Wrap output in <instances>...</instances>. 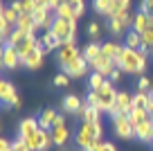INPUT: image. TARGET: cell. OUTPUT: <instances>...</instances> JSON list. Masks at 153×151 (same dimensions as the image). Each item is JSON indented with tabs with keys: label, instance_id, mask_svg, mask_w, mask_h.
Masks as SVG:
<instances>
[{
	"label": "cell",
	"instance_id": "43",
	"mask_svg": "<svg viewBox=\"0 0 153 151\" xmlns=\"http://www.w3.org/2000/svg\"><path fill=\"white\" fill-rule=\"evenodd\" d=\"M122 72H124V70L115 68V70H113V75H110V81H113V84H115V81H120V79H122Z\"/></svg>",
	"mask_w": 153,
	"mask_h": 151
},
{
	"label": "cell",
	"instance_id": "48",
	"mask_svg": "<svg viewBox=\"0 0 153 151\" xmlns=\"http://www.w3.org/2000/svg\"><path fill=\"white\" fill-rule=\"evenodd\" d=\"M68 5H72V7H79V5H86V0H65Z\"/></svg>",
	"mask_w": 153,
	"mask_h": 151
},
{
	"label": "cell",
	"instance_id": "13",
	"mask_svg": "<svg viewBox=\"0 0 153 151\" xmlns=\"http://www.w3.org/2000/svg\"><path fill=\"white\" fill-rule=\"evenodd\" d=\"M133 108H135L133 95L126 93V90H120V93H117V102H115V108H113V115H117V113H126L128 115Z\"/></svg>",
	"mask_w": 153,
	"mask_h": 151
},
{
	"label": "cell",
	"instance_id": "38",
	"mask_svg": "<svg viewBox=\"0 0 153 151\" xmlns=\"http://www.w3.org/2000/svg\"><path fill=\"white\" fill-rule=\"evenodd\" d=\"M36 11V0H20V14H34Z\"/></svg>",
	"mask_w": 153,
	"mask_h": 151
},
{
	"label": "cell",
	"instance_id": "37",
	"mask_svg": "<svg viewBox=\"0 0 153 151\" xmlns=\"http://www.w3.org/2000/svg\"><path fill=\"white\" fill-rule=\"evenodd\" d=\"M149 47H153V29L142 34V52L144 54H149Z\"/></svg>",
	"mask_w": 153,
	"mask_h": 151
},
{
	"label": "cell",
	"instance_id": "39",
	"mask_svg": "<svg viewBox=\"0 0 153 151\" xmlns=\"http://www.w3.org/2000/svg\"><path fill=\"white\" fill-rule=\"evenodd\" d=\"M11 151H34V149L27 144V140L18 138V140H14V142H11Z\"/></svg>",
	"mask_w": 153,
	"mask_h": 151
},
{
	"label": "cell",
	"instance_id": "4",
	"mask_svg": "<svg viewBox=\"0 0 153 151\" xmlns=\"http://www.w3.org/2000/svg\"><path fill=\"white\" fill-rule=\"evenodd\" d=\"M133 20H135V14L126 11V14H122V16L108 18V27L106 29H108L113 36H122V34H128L131 29H133Z\"/></svg>",
	"mask_w": 153,
	"mask_h": 151
},
{
	"label": "cell",
	"instance_id": "30",
	"mask_svg": "<svg viewBox=\"0 0 153 151\" xmlns=\"http://www.w3.org/2000/svg\"><path fill=\"white\" fill-rule=\"evenodd\" d=\"M151 117H153V115L149 113L146 108H133V111L128 113V120L133 122V126H135V124H142V122H146V120H151Z\"/></svg>",
	"mask_w": 153,
	"mask_h": 151
},
{
	"label": "cell",
	"instance_id": "1",
	"mask_svg": "<svg viewBox=\"0 0 153 151\" xmlns=\"http://www.w3.org/2000/svg\"><path fill=\"white\" fill-rule=\"evenodd\" d=\"M117 93L120 90L113 88V81H106L99 90H88L86 95V104L99 108L101 113H110L113 115V108H115V102H117Z\"/></svg>",
	"mask_w": 153,
	"mask_h": 151
},
{
	"label": "cell",
	"instance_id": "34",
	"mask_svg": "<svg viewBox=\"0 0 153 151\" xmlns=\"http://www.w3.org/2000/svg\"><path fill=\"white\" fill-rule=\"evenodd\" d=\"M110 5H113V0H92V7H95V11H97V14H104V16H108Z\"/></svg>",
	"mask_w": 153,
	"mask_h": 151
},
{
	"label": "cell",
	"instance_id": "49",
	"mask_svg": "<svg viewBox=\"0 0 153 151\" xmlns=\"http://www.w3.org/2000/svg\"><path fill=\"white\" fill-rule=\"evenodd\" d=\"M99 147H101V142H95V144H92V147H88L86 151H99Z\"/></svg>",
	"mask_w": 153,
	"mask_h": 151
},
{
	"label": "cell",
	"instance_id": "36",
	"mask_svg": "<svg viewBox=\"0 0 153 151\" xmlns=\"http://www.w3.org/2000/svg\"><path fill=\"white\" fill-rule=\"evenodd\" d=\"M151 90H153V81L149 79V77L142 75L137 79V93H151Z\"/></svg>",
	"mask_w": 153,
	"mask_h": 151
},
{
	"label": "cell",
	"instance_id": "17",
	"mask_svg": "<svg viewBox=\"0 0 153 151\" xmlns=\"http://www.w3.org/2000/svg\"><path fill=\"white\" fill-rule=\"evenodd\" d=\"M133 29L137 34H144V32H149V29H153V18L149 14H144V11H137V14H135V20H133Z\"/></svg>",
	"mask_w": 153,
	"mask_h": 151
},
{
	"label": "cell",
	"instance_id": "47",
	"mask_svg": "<svg viewBox=\"0 0 153 151\" xmlns=\"http://www.w3.org/2000/svg\"><path fill=\"white\" fill-rule=\"evenodd\" d=\"M63 124H65V117L59 113V115H56V120H54V126H63Z\"/></svg>",
	"mask_w": 153,
	"mask_h": 151
},
{
	"label": "cell",
	"instance_id": "26",
	"mask_svg": "<svg viewBox=\"0 0 153 151\" xmlns=\"http://www.w3.org/2000/svg\"><path fill=\"white\" fill-rule=\"evenodd\" d=\"M131 11V0H113L110 5V11H108V18H115V16H122Z\"/></svg>",
	"mask_w": 153,
	"mask_h": 151
},
{
	"label": "cell",
	"instance_id": "18",
	"mask_svg": "<svg viewBox=\"0 0 153 151\" xmlns=\"http://www.w3.org/2000/svg\"><path fill=\"white\" fill-rule=\"evenodd\" d=\"M135 138L142 142H153V117L142 124H135Z\"/></svg>",
	"mask_w": 153,
	"mask_h": 151
},
{
	"label": "cell",
	"instance_id": "23",
	"mask_svg": "<svg viewBox=\"0 0 153 151\" xmlns=\"http://www.w3.org/2000/svg\"><path fill=\"white\" fill-rule=\"evenodd\" d=\"M56 111L54 108H45L43 113L38 115V124H41V129H45V131H52L54 129V120H56Z\"/></svg>",
	"mask_w": 153,
	"mask_h": 151
},
{
	"label": "cell",
	"instance_id": "51",
	"mask_svg": "<svg viewBox=\"0 0 153 151\" xmlns=\"http://www.w3.org/2000/svg\"><path fill=\"white\" fill-rule=\"evenodd\" d=\"M7 151H11V149H7Z\"/></svg>",
	"mask_w": 153,
	"mask_h": 151
},
{
	"label": "cell",
	"instance_id": "10",
	"mask_svg": "<svg viewBox=\"0 0 153 151\" xmlns=\"http://www.w3.org/2000/svg\"><path fill=\"white\" fill-rule=\"evenodd\" d=\"M2 68L5 70H14V68L23 66V59L18 54V47H11V45H2Z\"/></svg>",
	"mask_w": 153,
	"mask_h": 151
},
{
	"label": "cell",
	"instance_id": "5",
	"mask_svg": "<svg viewBox=\"0 0 153 151\" xmlns=\"http://www.w3.org/2000/svg\"><path fill=\"white\" fill-rule=\"evenodd\" d=\"M113 129H115V135L122 138V140H131V138H135V126H133V122L128 120L126 113L113 115Z\"/></svg>",
	"mask_w": 153,
	"mask_h": 151
},
{
	"label": "cell",
	"instance_id": "2",
	"mask_svg": "<svg viewBox=\"0 0 153 151\" xmlns=\"http://www.w3.org/2000/svg\"><path fill=\"white\" fill-rule=\"evenodd\" d=\"M117 68L128 72V75H144V72H146V54L124 45L122 57H120V61H117Z\"/></svg>",
	"mask_w": 153,
	"mask_h": 151
},
{
	"label": "cell",
	"instance_id": "21",
	"mask_svg": "<svg viewBox=\"0 0 153 151\" xmlns=\"http://www.w3.org/2000/svg\"><path fill=\"white\" fill-rule=\"evenodd\" d=\"M79 117H81L83 122L95 124V122H101V111L95 108V106H90V104H83V108L79 111Z\"/></svg>",
	"mask_w": 153,
	"mask_h": 151
},
{
	"label": "cell",
	"instance_id": "12",
	"mask_svg": "<svg viewBox=\"0 0 153 151\" xmlns=\"http://www.w3.org/2000/svg\"><path fill=\"white\" fill-rule=\"evenodd\" d=\"M88 68H90V63H88L86 59H83V54H81L76 61H72L70 66L61 68V70L65 72V75H70L72 79H79V77H86V75H88Z\"/></svg>",
	"mask_w": 153,
	"mask_h": 151
},
{
	"label": "cell",
	"instance_id": "45",
	"mask_svg": "<svg viewBox=\"0 0 153 151\" xmlns=\"http://www.w3.org/2000/svg\"><path fill=\"white\" fill-rule=\"evenodd\" d=\"M7 149H11V142L2 138V140H0V151H7Z\"/></svg>",
	"mask_w": 153,
	"mask_h": 151
},
{
	"label": "cell",
	"instance_id": "31",
	"mask_svg": "<svg viewBox=\"0 0 153 151\" xmlns=\"http://www.w3.org/2000/svg\"><path fill=\"white\" fill-rule=\"evenodd\" d=\"M126 47H133V50H140L142 52V34H137L135 29H131L128 34H126Z\"/></svg>",
	"mask_w": 153,
	"mask_h": 151
},
{
	"label": "cell",
	"instance_id": "22",
	"mask_svg": "<svg viewBox=\"0 0 153 151\" xmlns=\"http://www.w3.org/2000/svg\"><path fill=\"white\" fill-rule=\"evenodd\" d=\"M16 29H20V32H23L25 36H32V34L36 32V25H34L32 14H20L18 23H16Z\"/></svg>",
	"mask_w": 153,
	"mask_h": 151
},
{
	"label": "cell",
	"instance_id": "46",
	"mask_svg": "<svg viewBox=\"0 0 153 151\" xmlns=\"http://www.w3.org/2000/svg\"><path fill=\"white\" fill-rule=\"evenodd\" d=\"M74 14H76V18H79V16H83V14H86V5H79V7H74Z\"/></svg>",
	"mask_w": 153,
	"mask_h": 151
},
{
	"label": "cell",
	"instance_id": "42",
	"mask_svg": "<svg viewBox=\"0 0 153 151\" xmlns=\"http://www.w3.org/2000/svg\"><path fill=\"white\" fill-rule=\"evenodd\" d=\"M99 151H117V147L113 144V142H101V147H99Z\"/></svg>",
	"mask_w": 153,
	"mask_h": 151
},
{
	"label": "cell",
	"instance_id": "16",
	"mask_svg": "<svg viewBox=\"0 0 153 151\" xmlns=\"http://www.w3.org/2000/svg\"><path fill=\"white\" fill-rule=\"evenodd\" d=\"M122 50H124V45H122V43H117V41H106V43H101V54H104V57H108V59H113L115 63L120 61Z\"/></svg>",
	"mask_w": 153,
	"mask_h": 151
},
{
	"label": "cell",
	"instance_id": "33",
	"mask_svg": "<svg viewBox=\"0 0 153 151\" xmlns=\"http://www.w3.org/2000/svg\"><path fill=\"white\" fill-rule=\"evenodd\" d=\"M104 84H106V77L99 75V72H92V75L88 77V86H90V90H99Z\"/></svg>",
	"mask_w": 153,
	"mask_h": 151
},
{
	"label": "cell",
	"instance_id": "9",
	"mask_svg": "<svg viewBox=\"0 0 153 151\" xmlns=\"http://www.w3.org/2000/svg\"><path fill=\"white\" fill-rule=\"evenodd\" d=\"M27 144L32 147L34 151H48L50 147L54 144V142H52V133L45 131V129H38L32 138H27Z\"/></svg>",
	"mask_w": 153,
	"mask_h": 151
},
{
	"label": "cell",
	"instance_id": "8",
	"mask_svg": "<svg viewBox=\"0 0 153 151\" xmlns=\"http://www.w3.org/2000/svg\"><path fill=\"white\" fill-rule=\"evenodd\" d=\"M81 57V52H79V47H76V43H65V45H61L56 50V61L61 68L70 66L72 61H76V59Z\"/></svg>",
	"mask_w": 153,
	"mask_h": 151
},
{
	"label": "cell",
	"instance_id": "35",
	"mask_svg": "<svg viewBox=\"0 0 153 151\" xmlns=\"http://www.w3.org/2000/svg\"><path fill=\"white\" fill-rule=\"evenodd\" d=\"M101 32H104V27H101L99 23H88V36L92 38V43H97V38L101 36Z\"/></svg>",
	"mask_w": 153,
	"mask_h": 151
},
{
	"label": "cell",
	"instance_id": "20",
	"mask_svg": "<svg viewBox=\"0 0 153 151\" xmlns=\"http://www.w3.org/2000/svg\"><path fill=\"white\" fill-rule=\"evenodd\" d=\"M38 43H41V47H43L45 52H54V50H59V47H61V43H59V38L54 36L52 32H43L41 34V38H38Z\"/></svg>",
	"mask_w": 153,
	"mask_h": 151
},
{
	"label": "cell",
	"instance_id": "25",
	"mask_svg": "<svg viewBox=\"0 0 153 151\" xmlns=\"http://www.w3.org/2000/svg\"><path fill=\"white\" fill-rule=\"evenodd\" d=\"M50 133H52V142H54L56 147H63L68 140H70V131H68L65 124H63V126H54Z\"/></svg>",
	"mask_w": 153,
	"mask_h": 151
},
{
	"label": "cell",
	"instance_id": "28",
	"mask_svg": "<svg viewBox=\"0 0 153 151\" xmlns=\"http://www.w3.org/2000/svg\"><path fill=\"white\" fill-rule=\"evenodd\" d=\"M38 45H41V43H38V38L34 36V34H32V36H27V38H25V41L18 45V54H20V59H25V57H27V54L34 50V47H38Z\"/></svg>",
	"mask_w": 153,
	"mask_h": 151
},
{
	"label": "cell",
	"instance_id": "41",
	"mask_svg": "<svg viewBox=\"0 0 153 151\" xmlns=\"http://www.w3.org/2000/svg\"><path fill=\"white\" fill-rule=\"evenodd\" d=\"M140 11H144V14H149L153 18V0H142L140 2Z\"/></svg>",
	"mask_w": 153,
	"mask_h": 151
},
{
	"label": "cell",
	"instance_id": "15",
	"mask_svg": "<svg viewBox=\"0 0 153 151\" xmlns=\"http://www.w3.org/2000/svg\"><path fill=\"white\" fill-rule=\"evenodd\" d=\"M38 129H41V124H38L36 117H25V120H20V124H18V138L27 140V138H32Z\"/></svg>",
	"mask_w": 153,
	"mask_h": 151
},
{
	"label": "cell",
	"instance_id": "6",
	"mask_svg": "<svg viewBox=\"0 0 153 151\" xmlns=\"http://www.w3.org/2000/svg\"><path fill=\"white\" fill-rule=\"evenodd\" d=\"M95 142H101V140H97L95 124H90V122H81V126H79V131H76V147H79L81 151H86L88 147H92Z\"/></svg>",
	"mask_w": 153,
	"mask_h": 151
},
{
	"label": "cell",
	"instance_id": "19",
	"mask_svg": "<svg viewBox=\"0 0 153 151\" xmlns=\"http://www.w3.org/2000/svg\"><path fill=\"white\" fill-rule=\"evenodd\" d=\"M83 108V99L76 97V95H65L63 97V113H70V115H79V111Z\"/></svg>",
	"mask_w": 153,
	"mask_h": 151
},
{
	"label": "cell",
	"instance_id": "7",
	"mask_svg": "<svg viewBox=\"0 0 153 151\" xmlns=\"http://www.w3.org/2000/svg\"><path fill=\"white\" fill-rule=\"evenodd\" d=\"M0 99H2V106L5 108H16L20 106V97H18V90L11 81L2 79L0 81Z\"/></svg>",
	"mask_w": 153,
	"mask_h": 151
},
{
	"label": "cell",
	"instance_id": "27",
	"mask_svg": "<svg viewBox=\"0 0 153 151\" xmlns=\"http://www.w3.org/2000/svg\"><path fill=\"white\" fill-rule=\"evenodd\" d=\"M54 16H56V18H63V20H74V23H76V14H74V7H72V5H68V2L59 5L56 9H54Z\"/></svg>",
	"mask_w": 153,
	"mask_h": 151
},
{
	"label": "cell",
	"instance_id": "29",
	"mask_svg": "<svg viewBox=\"0 0 153 151\" xmlns=\"http://www.w3.org/2000/svg\"><path fill=\"white\" fill-rule=\"evenodd\" d=\"M81 54H83V59H86L88 63H92L97 57H101V43H88Z\"/></svg>",
	"mask_w": 153,
	"mask_h": 151
},
{
	"label": "cell",
	"instance_id": "14",
	"mask_svg": "<svg viewBox=\"0 0 153 151\" xmlns=\"http://www.w3.org/2000/svg\"><path fill=\"white\" fill-rule=\"evenodd\" d=\"M43 57H45V50L38 45V47H34L32 52L23 59V66L27 68V70H38V68L43 66Z\"/></svg>",
	"mask_w": 153,
	"mask_h": 151
},
{
	"label": "cell",
	"instance_id": "44",
	"mask_svg": "<svg viewBox=\"0 0 153 151\" xmlns=\"http://www.w3.org/2000/svg\"><path fill=\"white\" fill-rule=\"evenodd\" d=\"M38 9H50V0H36Z\"/></svg>",
	"mask_w": 153,
	"mask_h": 151
},
{
	"label": "cell",
	"instance_id": "11",
	"mask_svg": "<svg viewBox=\"0 0 153 151\" xmlns=\"http://www.w3.org/2000/svg\"><path fill=\"white\" fill-rule=\"evenodd\" d=\"M90 68H92V72H99V75H104L106 79H110V75H113V70L117 68V63L113 61V59H108V57H97L95 61L90 63Z\"/></svg>",
	"mask_w": 153,
	"mask_h": 151
},
{
	"label": "cell",
	"instance_id": "50",
	"mask_svg": "<svg viewBox=\"0 0 153 151\" xmlns=\"http://www.w3.org/2000/svg\"><path fill=\"white\" fill-rule=\"evenodd\" d=\"M149 97H151V102H149V113L153 115V90H151V93H149Z\"/></svg>",
	"mask_w": 153,
	"mask_h": 151
},
{
	"label": "cell",
	"instance_id": "3",
	"mask_svg": "<svg viewBox=\"0 0 153 151\" xmlns=\"http://www.w3.org/2000/svg\"><path fill=\"white\" fill-rule=\"evenodd\" d=\"M50 32L59 38V43H61V45H65V43H76V23H74V20L56 18Z\"/></svg>",
	"mask_w": 153,
	"mask_h": 151
},
{
	"label": "cell",
	"instance_id": "32",
	"mask_svg": "<svg viewBox=\"0 0 153 151\" xmlns=\"http://www.w3.org/2000/svg\"><path fill=\"white\" fill-rule=\"evenodd\" d=\"M149 102H151L149 93H135V95H133V104H135V108H146V111H149Z\"/></svg>",
	"mask_w": 153,
	"mask_h": 151
},
{
	"label": "cell",
	"instance_id": "40",
	"mask_svg": "<svg viewBox=\"0 0 153 151\" xmlns=\"http://www.w3.org/2000/svg\"><path fill=\"white\" fill-rule=\"evenodd\" d=\"M70 79H72L70 75L61 72V75H56V77H54V86H56V88H65V86L70 84Z\"/></svg>",
	"mask_w": 153,
	"mask_h": 151
},
{
	"label": "cell",
	"instance_id": "24",
	"mask_svg": "<svg viewBox=\"0 0 153 151\" xmlns=\"http://www.w3.org/2000/svg\"><path fill=\"white\" fill-rule=\"evenodd\" d=\"M18 18H20V11L18 9H14L11 5H2V9H0V20H5V23H9V25H14V27H16Z\"/></svg>",
	"mask_w": 153,
	"mask_h": 151
}]
</instances>
